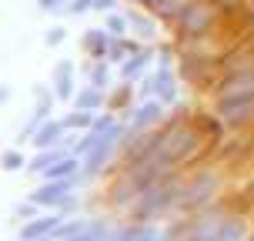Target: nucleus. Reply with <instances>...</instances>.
Returning a JSON list of instances; mask_svg holds the SVG:
<instances>
[{"instance_id":"473e14b6","label":"nucleus","mask_w":254,"mask_h":241,"mask_svg":"<svg viewBox=\"0 0 254 241\" xmlns=\"http://www.w3.org/2000/svg\"><path fill=\"white\" fill-rule=\"evenodd\" d=\"M137 3H161V0H137Z\"/></svg>"},{"instance_id":"dca6fc26","label":"nucleus","mask_w":254,"mask_h":241,"mask_svg":"<svg viewBox=\"0 0 254 241\" xmlns=\"http://www.w3.org/2000/svg\"><path fill=\"white\" fill-rule=\"evenodd\" d=\"M84 47L90 51V57H104L107 54V34L104 30H87L84 34Z\"/></svg>"},{"instance_id":"a878e982","label":"nucleus","mask_w":254,"mask_h":241,"mask_svg":"<svg viewBox=\"0 0 254 241\" xmlns=\"http://www.w3.org/2000/svg\"><path fill=\"white\" fill-rule=\"evenodd\" d=\"M130 20L137 24V34H140L144 40H147V37H154V24H151V20H144V17H130Z\"/></svg>"},{"instance_id":"cd10ccee","label":"nucleus","mask_w":254,"mask_h":241,"mask_svg":"<svg viewBox=\"0 0 254 241\" xmlns=\"http://www.w3.org/2000/svg\"><path fill=\"white\" fill-rule=\"evenodd\" d=\"M37 7H40V10H47V13H51V10H64L67 0H37Z\"/></svg>"},{"instance_id":"bb28decb","label":"nucleus","mask_w":254,"mask_h":241,"mask_svg":"<svg viewBox=\"0 0 254 241\" xmlns=\"http://www.w3.org/2000/svg\"><path fill=\"white\" fill-rule=\"evenodd\" d=\"M40 215V208L34 201H27V204H20V208H17V218H24V221H30V218H37Z\"/></svg>"},{"instance_id":"2eb2a0df","label":"nucleus","mask_w":254,"mask_h":241,"mask_svg":"<svg viewBox=\"0 0 254 241\" xmlns=\"http://www.w3.org/2000/svg\"><path fill=\"white\" fill-rule=\"evenodd\" d=\"M157 117H161V104H157V101H147L137 114H134V131H144V127L154 124Z\"/></svg>"},{"instance_id":"4468645a","label":"nucleus","mask_w":254,"mask_h":241,"mask_svg":"<svg viewBox=\"0 0 254 241\" xmlns=\"http://www.w3.org/2000/svg\"><path fill=\"white\" fill-rule=\"evenodd\" d=\"M154 238H157V231L151 225H134V228H121L117 238H107V241H154Z\"/></svg>"},{"instance_id":"a211bd4d","label":"nucleus","mask_w":254,"mask_h":241,"mask_svg":"<svg viewBox=\"0 0 254 241\" xmlns=\"http://www.w3.org/2000/svg\"><path fill=\"white\" fill-rule=\"evenodd\" d=\"M241 235H244V221L228 215V221H224V228H221V238H217V241H238Z\"/></svg>"},{"instance_id":"7ed1b4c3","label":"nucleus","mask_w":254,"mask_h":241,"mask_svg":"<svg viewBox=\"0 0 254 241\" xmlns=\"http://www.w3.org/2000/svg\"><path fill=\"white\" fill-rule=\"evenodd\" d=\"M211 24H214V10H211L207 3H201V0L188 3L184 13H181V30H184V34H204Z\"/></svg>"},{"instance_id":"c85d7f7f","label":"nucleus","mask_w":254,"mask_h":241,"mask_svg":"<svg viewBox=\"0 0 254 241\" xmlns=\"http://www.w3.org/2000/svg\"><path fill=\"white\" fill-rule=\"evenodd\" d=\"M64 37H67V30H64V27H54V30H47V44H51V47H57Z\"/></svg>"},{"instance_id":"4be33fe9","label":"nucleus","mask_w":254,"mask_h":241,"mask_svg":"<svg viewBox=\"0 0 254 241\" xmlns=\"http://www.w3.org/2000/svg\"><path fill=\"white\" fill-rule=\"evenodd\" d=\"M127 54H137V47H134L130 40H114V44H111V61H124Z\"/></svg>"},{"instance_id":"6ab92c4d","label":"nucleus","mask_w":254,"mask_h":241,"mask_svg":"<svg viewBox=\"0 0 254 241\" xmlns=\"http://www.w3.org/2000/svg\"><path fill=\"white\" fill-rule=\"evenodd\" d=\"M94 124V114H87V111H74V114L64 117V131H74V127H90Z\"/></svg>"},{"instance_id":"20e7f679","label":"nucleus","mask_w":254,"mask_h":241,"mask_svg":"<svg viewBox=\"0 0 254 241\" xmlns=\"http://www.w3.org/2000/svg\"><path fill=\"white\" fill-rule=\"evenodd\" d=\"M224 221H228V215H224V211H207V215L194 218L188 241H217V238H221Z\"/></svg>"},{"instance_id":"f03ea898","label":"nucleus","mask_w":254,"mask_h":241,"mask_svg":"<svg viewBox=\"0 0 254 241\" xmlns=\"http://www.w3.org/2000/svg\"><path fill=\"white\" fill-rule=\"evenodd\" d=\"M181 198V188L178 184H157V188H147L144 194H140V215H157V211H164L171 201H178Z\"/></svg>"},{"instance_id":"412c9836","label":"nucleus","mask_w":254,"mask_h":241,"mask_svg":"<svg viewBox=\"0 0 254 241\" xmlns=\"http://www.w3.org/2000/svg\"><path fill=\"white\" fill-rule=\"evenodd\" d=\"M154 90H161V97H174V84H171V71H161L154 77Z\"/></svg>"},{"instance_id":"0eeeda50","label":"nucleus","mask_w":254,"mask_h":241,"mask_svg":"<svg viewBox=\"0 0 254 241\" xmlns=\"http://www.w3.org/2000/svg\"><path fill=\"white\" fill-rule=\"evenodd\" d=\"M221 114H224V121H231V124H244V121L254 114V94H244V97H224Z\"/></svg>"},{"instance_id":"5701e85b","label":"nucleus","mask_w":254,"mask_h":241,"mask_svg":"<svg viewBox=\"0 0 254 241\" xmlns=\"http://www.w3.org/2000/svg\"><path fill=\"white\" fill-rule=\"evenodd\" d=\"M107 30L117 34V37H124L127 34V17L124 13H111V17H107Z\"/></svg>"},{"instance_id":"9d476101","label":"nucleus","mask_w":254,"mask_h":241,"mask_svg":"<svg viewBox=\"0 0 254 241\" xmlns=\"http://www.w3.org/2000/svg\"><path fill=\"white\" fill-rule=\"evenodd\" d=\"M214 184H217L214 174H201V178L194 181L188 191H181V204H184V208H194V204L207 201V198H211V191H214Z\"/></svg>"},{"instance_id":"b1692460","label":"nucleus","mask_w":254,"mask_h":241,"mask_svg":"<svg viewBox=\"0 0 254 241\" xmlns=\"http://www.w3.org/2000/svg\"><path fill=\"white\" fill-rule=\"evenodd\" d=\"M147 57H151L147 51H137V57H134V61H130V64H124V77H134V74L140 71V67L147 64Z\"/></svg>"},{"instance_id":"9b49d317","label":"nucleus","mask_w":254,"mask_h":241,"mask_svg":"<svg viewBox=\"0 0 254 241\" xmlns=\"http://www.w3.org/2000/svg\"><path fill=\"white\" fill-rule=\"evenodd\" d=\"M224 97H244V94H254V71H244V74H234L224 80L221 87Z\"/></svg>"},{"instance_id":"f257e3e1","label":"nucleus","mask_w":254,"mask_h":241,"mask_svg":"<svg viewBox=\"0 0 254 241\" xmlns=\"http://www.w3.org/2000/svg\"><path fill=\"white\" fill-rule=\"evenodd\" d=\"M194 144H197V134L188 131V127H174V131H167L161 138L154 141L151 148V161H144L147 167H161V164H174L181 161L184 154L194 151Z\"/></svg>"},{"instance_id":"2f4dec72","label":"nucleus","mask_w":254,"mask_h":241,"mask_svg":"<svg viewBox=\"0 0 254 241\" xmlns=\"http://www.w3.org/2000/svg\"><path fill=\"white\" fill-rule=\"evenodd\" d=\"M7 97H10V90H7V87H0V101H7Z\"/></svg>"},{"instance_id":"c756f323","label":"nucleus","mask_w":254,"mask_h":241,"mask_svg":"<svg viewBox=\"0 0 254 241\" xmlns=\"http://www.w3.org/2000/svg\"><path fill=\"white\" fill-rule=\"evenodd\" d=\"M90 7H94V0H74V3H70L74 13H84V10H90Z\"/></svg>"},{"instance_id":"7c9ffc66","label":"nucleus","mask_w":254,"mask_h":241,"mask_svg":"<svg viewBox=\"0 0 254 241\" xmlns=\"http://www.w3.org/2000/svg\"><path fill=\"white\" fill-rule=\"evenodd\" d=\"M114 7V0H94V10H111Z\"/></svg>"},{"instance_id":"f3484780","label":"nucleus","mask_w":254,"mask_h":241,"mask_svg":"<svg viewBox=\"0 0 254 241\" xmlns=\"http://www.w3.org/2000/svg\"><path fill=\"white\" fill-rule=\"evenodd\" d=\"M64 151H57V148H44V151H37V158H34V161H30V171H34V174H44V171H47V167L54 164V161H57V158H61Z\"/></svg>"},{"instance_id":"f8f14e48","label":"nucleus","mask_w":254,"mask_h":241,"mask_svg":"<svg viewBox=\"0 0 254 241\" xmlns=\"http://www.w3.org/2000/svg\"><path fill=\"white\" fill-rule=\"evenodd\" d=\"M77 171H80V161H77L74 154H61L57 161H54L47 171H44V178L47 181H57V178H74Z\"/></svg>"},{"instance_id":"ddd939ff","label":"nucleus","mask_w":254,"mask_h":241,"mask_svg":"<svg viewBox=\"0 0 254 241\" xmlns=\"http://www.w3.org/2000/svg\"><path fill=\"white\" fill-rule=\"evenodd\" d=\"M101 104H104L101 87H84L80 94H74V111H87V114H94Z\"/></svg>"},{"instance_id":"423d86ee","label":"nucleus","mask_w":254,"mask_h":241,"mask_svg":"<svg viewBox=\"0 0 254 241\" xmlns=\"http://www.w3.org/2000/svg\"><path fill=\"white\" fill-rule=\"evenodd\" d=\"M70 188H74V178H57V181H47L44 188H37L34 194H30V201L37 204V208H57V204L70 194Z\"/></svg>"},{"instance_id":"aec40b11","label":"nucleus","mask_w":254,"mask_h":241,"mask_svg":"<svg viewBox=\"0 0 254 241\" xmlns=\"http://www.w3.org/2000/svg\"><path fill=\"white\" fill-rule=\"evenodd\" d=\"M24 161H27V158L17 151V148L0 154V167H3V171H20V167H24Z\"/></svg>"},{"instance_id":"39448f33","label":"nucleus","mask_w":254,"mask_h":241,"mask_svg":"<svg viewBox=\"0 0 254 241\" xmlns=\"http://www.w3.org/2000/svg\"><path fill=\"white\" fill-rule=\"evenodd\" d=\"M64 215H37L30 218L24 228H20V241H51L54 231L61 228Z\"/></svg>"},{"instance_id":"1a4fd4ad","label":"nucleus","mask_w":254,"mask_h":241,"mask_svg":"<svg viewBox=\"0 0 254 241\" xmlns=\"http://www.w3.org/2000/svg\"><path fill=\"white\" fill-rule=\"evenodd\" d=\"M54 94L61 101L74 97V64L70 61H57L54 64Z\"/></svg>"},{"instance_id":"393cba45","label":"nucleus","mask_w":254,"mask_h":241,"mask_svg":"<svg viewBox=\"0 0 254 241\" xmlns=\"http://www.w3.org/2000/svg\"><path fill=\"white\" fill-rule=\"evenodd\" d=\"M107 84V67L97 64V67H90V87H104Z\"/></svg>"},{"instance_id":"6e6552de","label":"nucleus","mask_w":254,"mask_h":241,"mask_svg":"<svg viewBox=\"0 0 254 241\" xmlns=\"http://www.w3.org/2000/svg\"><path fill=\"white\" fill-rule=\"evenodd\" d=\"M61 138H64V121H40L37 124V131L30 134V141H34V148L37 151H44V148H57L61 144Z\"/></svg>"}]
</instances>
